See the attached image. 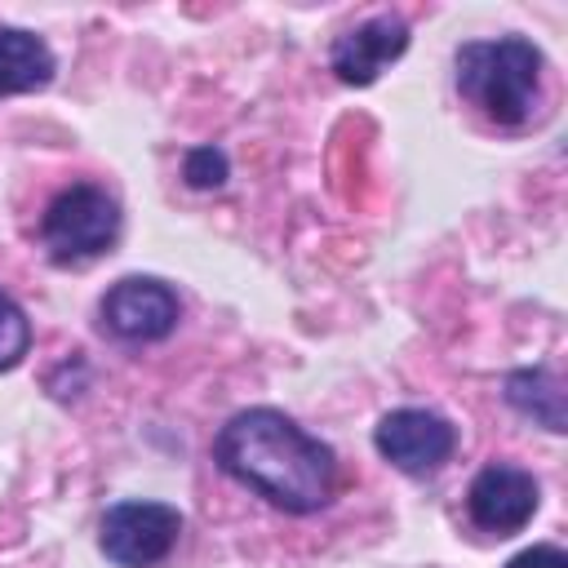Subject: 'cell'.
Returning a JSON list of instances; mask_svg holds the SVG:
<instances>
[{"label": "cell", "instance_id": "obj_1", "mask_svg": "<svg viewBox=\"0 0 568 568\" xmlns=\"http://www.w3.org/2000/svg\"><path fill=\"white\" fill-rule=\"evenodd\" d=\"M213 457L231 479H240L244 488H253L288 515H311L328 506L337 484L333 448L275 408L235 413L217 430Z\"/></svg>", "mask_w": 568, "mask_h": 568}, {"label": "cell", "instance_id": "obj_2", "mask_svg": "<svg viewBox=\"0 0 568 568\" xmlns=\"http://www.w3.org/2000/svg\"><path fill=\"white\" fill-rule=\"evenodd\" d=\"M541 49L524 36L470 40L457 49V89L493 124H524L537 106Z\"/></svg>", "mask_w": 568, "mask_h": 568}, {"label": "cell", "instance_id": "obj_3", "mask_svg": "<svg viewBox=\"0 0 568 568\" xmlns=\"http://www.w3.org/2000/svg\"><path fill=\"white\" fill-rule=\"evenodd\" d=\"M115 235H120V209L93 182L67 186L40 217V244L58 266H80L102 257L115 244Z\"/></svg>", "mask_w": 568, "mask_h": 568}, {"label": "cell", "instance_id": "obj_4", "mask_svg": "<svg viewBox=\"0 0 568 568\" xmlns=\"http://www.w3.org/2000/svg\"><path fill=\"white\" fill-rule=\"evenodd\" d=\"M182 537V515L178 506L164 501H120L102 515V555L120 568H151L169 559V550Z\"/></svg>", "mask_w": 568, "mask_h": 568}, {"label": "cell", "instance_id": "obj_5", "mask_svg": "<svg viewBox=\"0 0 568 568\" xmlns=\"http://www.w3.org/2000/svg\"><path fill=\"white\" fill-rule=\"evenodd\" d=\"M373 444H377V453L395 470H404V475H430V470H439L453 457L457 430H453L448 417H439L430 408H395V413H386L377 422Z\"/></svg>", "mask_w": 568, "mask_h": 568}, {"label": "cell", "instance_id": "obj_6", "mask_svg": "<svg viewBox=\"0 0 568 568\" xmlns=\"http://www.w3.org/2000/svg\"><path fill=\"white\" fill-rule=\"evenodd\" d=\"M178 293L151 275H124L102 297V328L120 342H160L178 324Z\"/></svg>", "mask_w": 568, "mask_h": 568}, {"label": "cell", "instance_id": "obj_7", "mask_svg": "<svg viewBox=\"0 0 568 568\" xmlns=\"http://www.w3.org/2000/svg\"><path fill=\"white\" fill-rule=\"evenodd\" d=\"M537 501H541L537 479L524 466H510V462L484 466L470 479V493H466V510H470L475 528L497 532V537L519 532L537 515Z\"/></svg>", "mask_w": 568, "mask_h": 568}, {"label": "cell", "instance_id": "obj_8", "mask_svg": "<svg viewBox=\"0 0 568 568\" xmlns=\"http://www.w3.org/2000/svg\"><path fill=\"white\" fill-rule=\"evenodd\" d=\"M404 49H408V22L395 13H382V18H368V22L351 27L346 36H337L328 62L342 84H373Z\"/></svg>", "mask_w": 568, "mask_h": 568}, {"label": "cell", "instance_id": "obj_9", "mask_svg": "<svg viewBox=\"0 0 568 568\" xmlns=\"http://www.w3.org/2000/svg\"><path fill=\"white\" fill-rule=\"evenodd\" d=\"M53 80V53L40 36L0 27V98L4 93H31Z\"/></svg>", "mask_w": 568, "mask_h": 568}, {"label": "cell", "instance_id": "obj_10", "mask_svg": "<svg viewBox=\"0 0 568 568\" xmlns=\"http://www.w3.org/2000/svg\"><path fill=\"white\" fill-rule=\"evenodd\" d=\"M506 399L546 430H564V386L550 368H519L506 377Z\"/></svg>", "mask_w": 568, "mask_h": 568}, {"label": "cell", "instance_id": "obj_11", "mask_svg": "<svg viewBox=\"0 0 568 568\" xmlns=\"http://www.w3.org/2000/svg\"><path fill=\"white\" fill-rule=\"evenodd\" d=\"M27 346H31V320H27V311L0 288V373L13 368V364H22Z\"/></svg>", "mask_w": 568, "mask_h": 568}, {"label": "cell", "instance_id": "obj_12", "mask_svg": "<svg viewBox=\"0 0 568 568\" xmlns=\"http://www.w3.org/2000/svg\"><path fill=\"white\" fill-rule=\"evenodd\" d=\"M186 182L209 191V186H222L226 182V155L217 146H195L186 155Z\"/></svg>", "mask_w": 568, "mask_h": 568}, {"label": "cell", "instance_id": "obj_13", "mask_svg": "<svg viewBox=\"0 0 568 568\" xmlns=\"http://www.w3.org/2000/svg\"><path fill=\"white\" fill-rule=\"evenodd\" d=\"M506 568H568V555H564L559 546H528V550H519Z\"/></svg>", "mask_w": 568, "mask_h": 568}]
</instances>
